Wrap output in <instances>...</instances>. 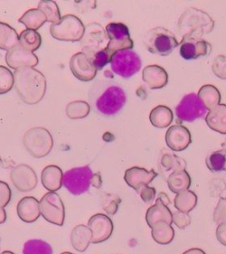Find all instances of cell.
<instances>
[{"instance_id":"6da1fadb","label":"cell","mask_w":226,"mask_h":254,"mask_svg":"<svg viewBox=\"0 0 226 254\" xmlns=\"http://www.w3.org/2000/svg\"><path fill=\"white\" fill-rule=\"evenodd\" d=\"M13 76L16 92L22 102L34 105L43 100L47 81L39 70L33 67L20 68L14 71Z\"/></svg>"},{"instance_id":"7a4b0ae2","label":"cell","mask_w":226,"mask_h":254,"mask_svg":"<svg viewBox=\"0 0 226 254\" xmlns=\"http://www.w3.org/2000/svg\"><path fill=\"white\" fill-rule=\"evenodd\" d=\"M214 28V20L207 12L189 8L183 12L178 22V31L182 39H202Z\"/></svg>"},{"instance_id":"3957f363","label":"cell","mask_w":226,"mask_h":254,"mask_svg":"<svg viewBox=\"0 0 226 254\" xmlns=\"http://www.w3.org/2000/svg\"><path fill=\"white\" fill-rule=\"evenodd\" d=\"M22 143L28 154L35 158L49 155L54 144L52 134L44 127H34L26 131Z\"/></svg>"},{"instance_id":"277c9868","label":"cell","mask_w":226,"mask_h":254,"mask_svg":"<svg viewBox=\"0 0 226 254\" xmlns=\"http://www.w3.org/2000/svg\"><path fill=\"white\" fill-rule=\"evenodd\" d=\"M144 44L148 51L153 54L168 56L179 45V42L171 31L157 27L148 31L144 36Z\"/></svg>"},{"instance_id":"5b68a950","label":"cell","mask_w":226,"mask_h":254,"mask_svg":"<svg viewBox=\"0 0 226 254\" xmlns=\"http://www.w3.org/2000/svg\"><path fill=\"white\" fill-rule=\"evenodd\" d=\"M50 32L53 38L64 42H79L83 37L85 27L78 17L68 14L61 18L60 22L52 24Z\"/></svg>"},{"instance_id":"8992f818","label":"cell","mask_w":226,"mask_h":254,"mask_svg":"<svg viewBox=\"0 0 226 254\" xmlns=\"http://www.w3.org/2000/svg\"><path fill=\"white\" fill-rule=\"evenodd\" d=\"M127 102V95L121 87L111 85L103 89L95 100V107L104 116L115 115Z\"/></svg>"},{"instance_id":"52a82bcc","label":"cell","mask_w":226,"mask_h":254,"mask_svg":"<svg viewBox=\"0 0 226 254\" xmlns=\"http://www.w3.org/2000/svg\"><path fill=\"white\" fill-rule=\"evenodd\" d=\"M111 67L116 74L128 79L141 70L142 60L136 52L132 50H125L112 56Z\"/></svg>"},{"instance_id":"ba28073f","label":"cell","mask_w":226,"mask_h":254,"mask_svg":"<svg viewBox=\"0 0 226 254\" xmlns=\"http://www.w3.org/2000/svg\"><path fill=\"white\" fill-rule=\"evenodd\" d=\"M106 34L110 39L105 50L112 57L117 52L132 50L134 42L130 37L129 29L125 24L120 22H111L106 26Z\"/></svg>"},{"instance_id":"9c48e42d","label":"cell","mask_w":226,"mask_h":254,"mask_svg":"<svg viewBox=\"0 0 226 254\" xmlns=\"http://www.w3.org/2000/svg\"><path fill=\"white\" fill-rule=\"evenodd\" d=\"M93 175L88 166L74 168L64 174L63 186L72 194H82L91 186Z\"/></svg>"},{"instance_id":"30bf717a","label":"cell","mask_w":226,"mask_h":254,"mask_svg":"<svg viewBox=\"0 0 226 254\" xmlns=\"http://www.w3.org/2000/svg\"><path fill=\"white\" fill-rule=\"evenodd\" d=\"M40 212L48 222L57 226H63L65 222V206L58 193L50 191L41 198Z\"/></svg>"},{"instance_id":"8fae6325","label":"cell","mask_w":226,"mask_h":254,"mask_svg":"<svg viewBox=\"0 0 226 254\" xmlns=\"http://www.w3.org/2000/svg\"><path fill=\"white\" fill-rule=\"evenodd\" d=\"M208 110L195 93L185 95L176 107V116L179 122H193L208 114Z\"/></svg>"},{"instance_id":"7c38bea8","label":"cell","mask_w":226,"mask_h":254,"mask_svg":"<svg viewBox=\"0 0 226 254\" xmlns=\"http://www.w3.org/2000/svg\"><path fill=\"white\" fill-rule=\"evenodd\" d=\"M10 179L16 189L21 192H28L37 187L36 171L27 164H20L12 169Z\"/></svg>"},{"instance_id":"4fadbf2b","label":"cell","mask_w":226,"mask_h":254,"mask_svg":"<svg viewBox=\"0 0 226 254\" xmlns=\"http://www.w3.org/2000/svg\"><path fill=\"white\" fill-rule=\"evenodd\" d=\"M70 69L75 78L84 82L95 79L97 73L91 58L84 52H78L72 57Z\"/></svg>"},{"instance_id":"5bb4252c","label":"cell","mask_w":226,"mask_h":254,"mask_svg":"<svg viewBox=\"0 0 226 254\" xmlns=\"http://www.w3.org/2000/svg\"><path fill=\"white\" fill-rule=\"evenodd\" d=\"M170 203V199L164 192L159 193L158 197L155 200V205L151 206L146 213V222L149 226L152 228L155 223L160 221L166 222L171 225L172 213L171 209L168 207V205Z\"/></svg>"},{"instance_id":"9a60e30c","label":"cell","mask_w":226,"mask_h":254,"mask_svg":"<svg viewBox=\"0 0 226 254\" xmlns=\"http://www.w3.org/2000/svg\"><path fill=\"white\" fill-rule=\"evenodd\" d=\"M87 227L92 232V244H99L108 240L113 231L111 219L103 214L93 215L87 222Z\"/></svg>"},{"instance_id":"2e32d148","label":"cell","mask_w":226,"mask_h":254,"mask_svg":"<svg viewBox=\"0 0 226 254\" xmlns=\"http://www.w3.org/2000/svg\"><path fill=\"white\" fill-rule=\"evenodd\" d=\"M5 62L9 67L17 70L24 67L34 68L38 64L39 60L33 52H28L18 44L6 52Z\"/></svg>"},{"instance_id":"e0dca14e","label":"cell","mask_w":226,"mask_h":254,"mask_svg":"<svg viewBox=\"0 0 226 254\" xmlns=\"http://www.w3.org/2000/svg\"><path fill=\"white\" fill-rule=\"evenodd\" d=\"M211 44L203 39H183L180 43L179 53L184 60H197L211 54Z\"/></svg>"},{"instance_id":"ac0fdd59","label":"cell","mask_w":226,"mask_h":254,"mask_svg":"<svg viewBox=\"0 0 226 254\" xmlns=\"http://www.w3.org/2000/svg\"><path fill=\"white\" fill-rule=\"evenodd\" d=\"M167 146L176 152L187 149L192 143V137L187 127L176 125L170 127L165 135Z\"/></svg>"},{"instance_id":"d6986e66","label":"cell","mask_w":226,"mask_h":254,"mask_svg":"<svg viewBox=\"0 0 226 254\" xmlns=\"http://www.w3.org/2000/svg\"><path fill=\"white\" fill-rule=\"evenodd\" d=\"M157 176L154 170L148 171L141 167H132L125 172L124 179L129 187L138 192L141 188L149 186Z\"/></svg>"},{"instance_id":"ffe728a7","label":"cell","mask_w":226,"mask_h":254,"mask_svg":"<svg viewBox=\"0 0 226 254\" xmlns=\"http://www.w3.org/2000/svg\"><path fill=\"white\" fill-rule=\"evenodd\" d=\"M17 214L22 222H36L41 215L39 201L34 197H24L17 205Z\"/></svg>"},{"instance_id":"44dd1931","label":"cell","mask_w":226,"mask_h":254,"mask_svg":"<svg viewBox=\"0 0 226 254\" xmlns=\"http://www.w3.org/2000/svg\"><path fill=\"white\" fill-rule=\"evenodd\" d=\"M143 79L151 89H160L168 83V73L159 65H148L143 69Z\"/></svg>"},{"instance_id":"7402d4cb","label":"cell","mask_w":226,"mask_h":254,"mask_svg":"<svg viewBox=\"0 0 226 254\" xmlns=\"http://www.w3.org/2000/svg\"><path fill=\"white\" fill-rule=\"evenodd\" d=\"M63 177V171L60 167L49 165L42 171L41 181L46 190L55 192L56 190H60L62 187Z\"/></svg>"},{"instance_id":"603a6c76","label":"cell","mask_w":226,"mask_h":254,"mask_svg":"<svg viewBox=\"0 0 226 254\" xmlns=\"http://www.w3.org/2000/svg\"><path fill=\"white\" fill-rule=\"evenodd\" d=\"M205 120L211 130L226 134V104H219L209 111Z\"/></svg>"},{"instance_id":"cb8c5ba5","label":"cell","mask_w":226,"mask_h":254,"mask_svg":"<svg viewBox=\"0 0 226 254\" xmlns=\"http://www.w3.org/2000/svg\"><path fill=\"white\" fill-rule=\"evenodd\" d=\"M92 232L86 225L79 224L75 227L71 232V243L77 252L83 253L91 243Z\"/></svg>"},{"instance_id":"d4e9b609","label":"cell","mask_w":226,"mask_h":254,"mask_svg":"<svg viewBox=\"0 0 226 254\" xmlns=\"http://www.w3.org/2000/svg\"><path fill=\"white\" fill-rule=\"evenodd\" d=\"M169 189L174 192L179 193L183 190H188L192 184L191 177L186 170L173 171L170 174L167 180Z\"/></svg>"},{"instance_id":"484cf974","label":"cell","mask_w":226,"mask_h":254,"mask_svg":"<svg viewBox=\"0 0 226 254\" xmlns=\"http://www.w3.org/2000/svg\"><path fill=\"white\" fill-rule=\"evenodd\" d=\"M150 120L153 127L156 128H166L173 120V113L169 107L158 105L151 111Z\"/></svg>"},{"instance_id":"4316f807","label":"cell","mask_w":226,"mask_h":254,"mask_svg":"<svg viewBox=\"0 0 226 254\" xmlns=\"http://www.w3.org/2000/svg\"><path fill=\"white\" fill-rule=\"evenodd\" d=\"M151 235L155 242L160 245H168L173 240L174 229L166 222L160 221L151 228Z\"/></svg>"},{"instance_id":"83f0119b","label":"cell","mask_w":226,"mask_h":254,"mask_svg":"<svg viewBox=\"0 0 226 254\" xmlns=\"http://www.w3.org/2000/svg\"><path fill=\"white\" fill-rule=\"evenodd\" d=\"M19 44V35L14 28L0 21V50L9 52Z\"/></svg>"},{"instance_id":"f1b7e54d","label":"cell","mask_w":226,"mask_h":254,"mask_svg":"<svg viewBox=\"0 0 226 254\" xmlns=\"http://www.w3.org/2000/svg\"><path fill=\"white\" fill-rule=\"evenodd\" d=\"M197 95L207 110L210 111L217 107L221 102L220 92L213 85H204L200 88Z\"/></svg>"},{"instance_id":"f546056e","label":"cell","mask_w":226,"mask_h":254,"mask_svg":"<svg viewBox=\"0 0 226 254\" xmlns=\"http://www.w3.org/2000/svg\"><path fill=\"white\" fill-rule=\"evenodd\" d=\"M197 201V195L194 191L189 190H183L176 195L174 206L179 212L188 214L196 206Z\"/></svg>"},{"instance_id":"4dcf8cb0","label":"cell","mask_w":226,"mask_h":254,"mask_svg":"<svg viewBox=\"0 0 226 254\" xmlns=\"http://www.w3.org/2000/svg\"><path fill=\"white\" fill-rule=\"evenodd\" d=\"M47 21L44 13L38 8L30 9L19 19V22L23 24L29 30H37Z\"/></svg>"},{"instance_id":"1f68e13d","label":"cell","mask_w":226,"mask_h":254,"mask_svg":"<svg viewBox=\"0 0 226 254\" xmlns=\"http://www.w3.org/2000/svg\"><path fill=\"white\" fill-rule=\"evenodd\" d=\"M19 44L28 52H36L42 44V37L38 32L26 29L19 35Z\"/></svg>"},{"instance_id":"d6a6232c","label":"cell","mask_w":226,"mask_h":254,"mask_svg":"<svg viewBox=\"0 0 226 254\" xmlns=\"http://www.w3.org/2000/svg\"><path fill=\"white\" fill-rule=\"evenodd\" d=\"M90 112V105L84 101H75L68 103L66 113L70 119L76 120L86 118Z\"/></svg>"},{"instance_id":"836d02e7","label":"cell","mask_w":226,"mask_h":254,"mask_svg":"<svg viewBox=\"0 0 226 254\" xmlns=\"http://www.w3.org/2000/svg\"><path fill=\"white\" fill-rule=\"evenodd\" d=\"M38 9L46 17L48 22H51L52 24L58 23L62 18L60 14V8L54 1H48V0L40 1Z\"/></svg>"},{"instance_id":"e575fe53","label":"cell","mask_w":226,"mask_h":254,"mask_svg":"<svg viewBox=\"0 0 226 254\" xmlns=\"http://www.w3.org/2000/svg\"><path fill=\"white\" fill-rule=\"evenodd\" d=\"M23 254H53L52 246L40 239H32L25 243Z\"/></svg>"},{"instance_id":"d590c367","label":"cell","mask_w":226,"mask_h":254,"mask_svg":"<svg viewBox=\"0 0 226 254\" xmlns=\"http://www.w3.org/2000/svg\"><path fill=\"white\" fill-rule=\"evenodd\" d=\"M161 165L165 171L186 170L187 163L184 159L174 154H165L161 158Z\"/></svg>"},{"instance_id":"8d00e7d4","label":"cell","mask_w":226,"mask_h":254,"mask_svg":"<svg viewBox=\"0 0 226 254\" xmlns=\"http://www.w3.org/2000/svg\"><path fill=\"white\" fill-rule=\"evenodd\" d=\"M226 163V153L225 151H215L206 159V165L212 172H219L225 170Z\"/></svg>"},{"instance_id":"74e56055","label":"cell","mask_w":226,"mask_h":254,"mask_svg":"<svg viewBox=\"0 0 226 254\" xmlns=\"http://www.w3.org/2000/svg\"><path fill=\"white\" fill-rule=\"evenodd\" d=\"M14 86V76L8 68L0 65V95H4Z\"/></svg>"},{"instance_id":"f35d334b","label":"cell","mask_w":226,"mask_h":254,"mask_svg":"<svg viewBox=\"0 0 226 254\" xmlns=\"http://www.w3.org/2000/svg\"><path fill=\"white\" fill-rule=\"evenodd\" d=\"M121 202V199L114 194L103 195L102 198V207L110 215H114L118 212L119 204Z\"/></svg>"},{"instance_id":"ab89813d","label":"cell","mask_w":226,"mask_h":254,"mask_svg":"<svg viewBox=\"0 0 226 254\" xmlns=\"http://www.w3.org/2000/svg\"><path fill=\"white\" fill-rule=\"evenodd\" d=\"M212 71L218 78L226 80V57L219 55L215 58L212 63Z\"/></svg>"},{"instance_id":"60d3db41","label":"cell","mask_w":226,"mask_h":254,"mask_svg":"<svg viewBox=\"0 0 226 254\" xmlns=\"http://www.w3.org/2000/svg\"><path fill=\"white\" fill-rule=\"evenodd\" d=\"M90 58H91L95 68L97 70H100L104 67L107 64L111 63L112 57L109 54V52L104 48L103 50H100L98 52H95L93 57H90Z\"/></svg>"},{"instance_id":"b9f144b4","label":"cell","mask_w":226,"mask_h":254,"mask_svg":"<svg viewBox=\"0 0 226 254\" xmlns=\"http://www.w3.org/2000/svg\"><path fill=\"white\" fill-rule=\"evenodd\" d=\"M214 222L218 224L226 222V198H219L213 214Z\"/></svg>"},{"instance_id":"7bdbcfd3","label":"cell","mask_w":226,"mask_h":254,"mask_svg":"<svg viewBox=\"0 0 226 254\" xmlns=\"http://www.w3.org/2000/svg\"><path fill=\"white\" fill-rule=\"evenodd\" d=\"M172 222L179 229L183 230L190 224V215L187 213H182V212H179V211L174 212V213H172Z\"/></svg>"},{"instance_id":"ee69618b","label":"cell","mask_w":226,"mask_h":254,"mask_svg":"<svg viewBox=\"0 0 226 254\" xmlns=\"http://www.w3.org/2000/svg\"><path fill=\"white\" fill-rule=\"evenodd\" d=\"M12 198V190L6 183L0 181V208L7 206Z\"/></svg>"},{"instance_id":"f6af8a7d","label":"cell","mask_w":226,"mask_h":254,"mask_svg":"<svg viewBox=\"0 0 226 254\" xmlns=\"http://www.w3.org/2000/svg\"><path fill=\"white\" fill-rule=\"evenodd\" d=\"M140 193L141 198L143 199L144 202L146 203L147 205H151V203L154 201L155 198V194H156V190H155L154 187H143L141 188V190L138 191Z\"/></svg>"},{"instance_id":"bcb514c9","label":"cell","mask_w":226,"mask_h":254,"mask_svg":"<svg viewBox=\"0 0 226 254\" xmlns=\"http://www.w3.org/2000/svg\"><path fill=\"white\" fill-rule=\"evenodd\" d=\"M216 235L219 243H221L223 246H226V222L219 224V226L217 228Z\"/></svg>"},{"instance_id":"7dc6e473","label":"cell","mask_w":226,"mask_h":254,"mask_svg":"<svg viewBox=\"0 0 226 254\" xmlns=\"http://www.w3.org/2000/svg\"><path fill=\"white\" fill-rule=\"evenodd\" d=\"M92 186L96 187V188H100L102 186V179L100 173H96V174L93 175V179H92Z\"/></svg>"},{"instance_id":"c3c4849f","label":"cell","mask_w":226,"mask_h":254,"mask_svg":"<svg viewBox=\"0 0 226 254\" xmlns=\"http://www.w3.org/2000/svg\"><path fill=\"white\" fill-rule=\"evenodd\" d=\"M183 254H206L204 251L202 249H199V248H192L189 250L186 251Z\"/></svg>"},{"instance_id":"681fc988","label":"cell","mask_w":226,"mask_h":254,"mask_svg":"<svg viewBox=\"0 0 226 254\" xmlns=\"http://www.w3.org/2000/svg\"><path fill=\"white\" fill-rule=\"evenodd\" d=\"M6 220V213L4 208H0V224L4 223Z\"/></svg>"},{"instance_id":"f907efd6","label":"cell","mask_w":226,"mask_h":254,"mask_svg":"<svg viewBox=\"0 0 226 254\" xmlns=\"http://www.w3.org/2000/svg\"><path fill=\"white\" fill-rule=\"evenodd\" d=\"M222 149L223 150L225 151L226 153V139L223 142L222 144Z\"/></svg>"},{"instance_id":"816d5d0a","label":"cell","mask_w":226,"mask_h":254,"mask_svg":"<svg viewBox=\"0 0 226 254\" xmlns=\"http://www.w3.org/2000/svg\"><path fill=\"white\" fill-rule=\"evenodd\" d=\"M0 254H15L12 253V252H10V251H4L3 253H1Z\"/></svg>"},{"instance_id":"f5cc1de1","label":"cell","mask_w":226,"mask_h":254,"mask_svg":"<svg viewBox=\"0 0 226 254\" xmlns=\"http://www.w3.org/2000/svg\"><path fill=\"white\" fill-rule=\"evenodd\" d=\"M72 254V253H68V252H66V253H62V254Z\"/></svg>"},{"instance_id":"db71d44e","label":"cell","mask_w":226,"mask_h":254,"mask_svg":"<svg viewBox=\"0 0 226 254\" xmlns=\"http://www.w3.org/2000/svg\"><path fill=\"white\" fill-rule=\"evenodd\" d=\"M224 171H226V166H225V170H224Z\"/></svg>"}]
</instances>
